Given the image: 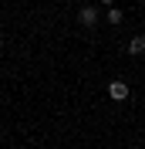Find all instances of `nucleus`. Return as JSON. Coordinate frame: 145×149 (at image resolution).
<instances>
[{
  "label": "nucleus",
  "mask_w": 145,
  "mask_h": 149,
  "mask_svg": "<svg viewBox=\"0 0 145 149\" xmlns=\"http://www.w3.org/2000/svg\"><path fill=\"white\" fill-rule=\"evenodd\" d=\"M78 20H81L84 27H95V24H98V7H91V3L78 7Z\"/></svg>",
  "instance_id": "2"
},
{
  "label": "nucleus",
  "mask_w": 145,
  "mask_h": 149,
  "mask_svg": "<svg viewBox=\"0 0 145 149\" xmlns=\"http://www.w3.org/2000/svg\"><path fill=\"white\" fill-rule=\"evenodd\" d=\"M105 92H108V98H111V102H125L128 95H132V88H128L122 78H115V81H108V88H105Z\"/></svg>",
  "instance_id": "1"
},
{
  "label": "nucleus",
  "mask_w": 145,
  "mask_h": 149,
  "mask_svg": "<svg viewBox=\"0 0 145 149\" xmlns=\"http://www.w3.org/2000/svg\"><path fill=\"white\" fill-rule=\"evenodd\" d=\"M105 17H108V24H115V27H118V24L125 20V14H122V10H118V7H111L108 14H105Z\"/></svg>",
  "instance_id": "4"
},
{
  "label": "nucleus",
  "mask_w": 145,
  "mask_h": 149,
  "mask_svg": "<svg viewBox=\"0 0 145 149\" xmlns=\"http://www.w3.org/2000/svg\"><path fill=\"white\" fill-rule=\"evenodd\" d=\"M128 51H132V54H145V34L132 37V41H128Z\"/></svg>",
  "instance_id": "3"
},
{
  "label": "nucleus",
  "mask_w": 145,
  "mask_h": 149,
  "mask_svg": "<svg viewBox=\"0 0 145 149\" xmlns=\"http://www.w3.org/2000/svg\"><path fill=\"white\" fill-rule=\"evenodd\" d=\"M98 3H105V7H111V3H115V0H98Z\"/></svg>",
  "instance_id": "5"
},
{
  "label": "nucleus",
  "mask_w": 145,
  "mask_h": 149,
  "mask_svg": "<svg viewBox=\"0 0 145 149\" xmlns=\"http://www.w3.org/2000/svg\"><path fill=\"white\" fill-rule=\"evenodd\" d=\"M0 47H3V34H0Z\"/></svg>",
  "instance_id": "6"
}]
</instances>
